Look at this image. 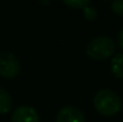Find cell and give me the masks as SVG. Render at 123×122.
I'll use <instances>...</instances> for the list:
<instances>
[{"mask_svg": "<svg viewBox=\"0 0 123 122\" xmlns=\"http://www.w3.org/2000/svg\"><path fill=\"white\" fill-rule=\"evenodd\" d=\"M63 4L74 10H84L86 6L91 5L90 0H63Z\"/></svg>", "mask_w": 123, "mask_h": 122, "instance_id": "cell-8", "label": "cell"}, {"mask_svg": "<svg viewBox=\"0 0 123 122\" xmlns=\"http://www.w3.org/2000/svg\"><path fill=\"white\" fill-rule=\"evenodd\" d=\"M55 122H85V116L79 108L65 105L57 111Z\"/></svg>", "mask_w": 123, "mask_h": 122, "instance_id": "cell-5", "label": "cell"}, {"mask_svg": "<svg viewBox=\"0 0 123 122\" xmlns=\"http://www.w3.org/2000/svg\"><path fill=\"white\" fill-rule=\"evenodd\" d=\"M110 70L114 77L123 79V53H117L112 56L110 62Z\"/></svg>", "mask_w": 123, "mask_h": 122, "instance_id": "cell-6", "label": "cell"}, {"mask_svg": "<svg viewBox=\"0 0 123 122\" xmlns=\"http://www.w3.org/2000/svg\"><path fill=\"white\" fill-rule=\"evenodd\" d=\"M82 13H84V17H85L87 20H90V22L96 20V19L98 18V14H99L98 11H97V8L93 7V6H91V5L86 6V7L82 10Z\"/></svg>", "mask_w": 123, "mask_h": 122, "instance_id": "cell-9", "label": "cell"}, {"mask_svg": "<svg viewBox=\"0 0 123 122\" xmlns=\"http://www.w3.org/2000/svg\"><path fill=\"white\" fill-rule=\"evenodd\" d=\"M12 122H40L37 110L31 105H20L11 115Z\"/></svg>", "mask_w": 123, "mask_h": 122, "instance_id": "cell-4", "label": "cell"}, {"mask_svg": "<svg viewBox=\"0 0 123 122\" xmlns=\"http://www.w3.org/2000/svg\"><path fill=\"white\" fill-rule=\"evenodd\" d=\"M12 108V98L10 93L4 89L0 87V115L7 114Z\"/></svg>", "mask_w": 123, "mask_h": 122, "instance_id": "cell-7", "label": "cell"}, {"mask_svg": "<svg viewBox=\"0 0 123 122\" xmlns=\"http://www.w3.org/2000/svg\"><path fill=\"white\" fill-rule=\"evenodd\" d=\"M117 43H118V47L123 49V28L120 30V32L117 35Z\"/></svg>", "mask_w": 123, "mask_h": 122, "instance_id": "cell-11", "label": "cell"}, {"mask_svg": "<svg viewBox=\"0 0 123 122\" xmlns=\"http://www.w3.org/2000/svg\"><path fill=\"white\" fill-rule=\"evenodd\" d=\"M20 73V62L18 58L10 51H0V77L13 79Z\"/></svg>", "mask_w": 123, "mask_h": 122, "instance_id": "cell-3", "label": "cell"}, {"mask_svg": "<svg viewBox=\"0 0 123 122\" xmlns=\"http://www.w3.org/2000/svg\"><path fill=\"white\" fill-rule=\"evenodd\" d=\"M110 7H111L112 12H115L116 14L123 17V0H116V1H114Z\"/></svg>", "mask_w": 123, "mask_h": 122, "instance_id": "cell-10", "label": "cell"}, {"mask_svg": "<svg viewBox=\"0 0 123 122\" xmlns=\"http://www.w3.org/2000/svg\"><path fill=\"white\" fill-rule=\"evenodd\" d=\"M121 110H122V114H123V104H122V108H121Z\"/></svg>", "mask_w": 123, "mask_h": 122, "instance_id": "cell-12", "label": "cell"}, {"mask_svg": "<svg viewBox=\"0 0 123 122\" xmlns=\"http://www.w3.org/2000/svg\"><path fill=\"white\" fill-rule=\"evenodd\" d=\"M93 105L99 114L104 116H114L121 110L122 101L115 91L110 89H102L94 95Z\"/></svg>", "mask_w": 123, "mask_h": 122, "instance_id": "cell-1", "label": "cell"}, {"mask_svg": "<svg viewBox=\"0 0 123 122\" xmlns=\"http://www.w3.org/2000/svg\"><path fill=\"white\" fill-rule=\"evenodd\" d=\"M116 50V44L110 36L100 35L96 36L86 45V54L97 61H103L112 56Z\"/></svg>", "mask_w": 123, "mask_h": 122, "instance_id": "cell-2", "label": "cell"}]
</instances>
